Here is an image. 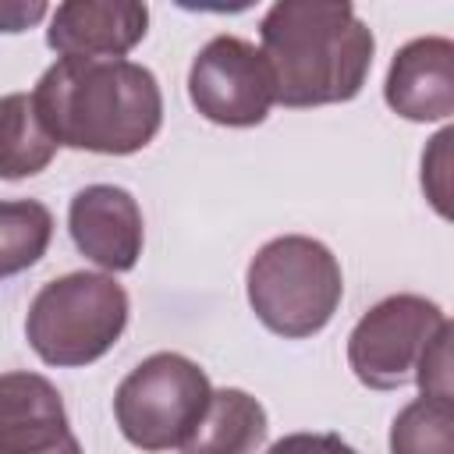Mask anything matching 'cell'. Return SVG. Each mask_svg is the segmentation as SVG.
Returning <instances> with one entry per match:
<instances>
[{
	"label": "cell",
	"mask_w": 454,
	"mask_h": 454,
	"mask_svg": "<svg viewBox=\"0 0 454 454\" xmlns=\"http://www.w3.org/2000/svg\"><path fill=\"white\" fill-rule=\"evenodd\" d=\"M35 114L57 145L131 156L163 124V92L149 67L124 57H60L32 89Z\"/></svg>",
	"instance_id": "cell-1"
},
{
	"label": "cell",
	"mask_w": 454,
	"mask_h": 454,
	"mask_svg": "<svg viewBox=\"0 0 454 454\" xmlns=\"http://www.w3.org/2000/svg\"><path fill=\"white\" fill-rule=\"evenodd\" d=\"M259 39L277 103L294 110L355 99L376 53L372 28L344 0H280L262 14Z\"/></svg>",
	"instance_id": "cell-2"
},
{
	"label": "cell",
	"mask_w": 454,
	"mask_h": 454,
	"mask_svg": "<svg viewBox=\"0 0 454 454\" xmlns=\"http://www.w3.org/2000/svg\"><path fill=\"white\" fill-rule=\"evenodd\" d=\"M245 291L255 319L266 330L287 340H301L333 319L344 298V273L323 241L284 234L252 255Z\"/></svg>",
	"instance_id": "cell-3"
},
{
	"label": "cell",
	"mask_w": 454,
	"mask_h": 454,
	"mask_svg": "<svg viewBox=\"0 0 454 454\" xmlns=\"http://www.w3.org/2000/svg\"><path fill=\"white\" fill-rule=\"evenodd\" d=\"M128 291L106 273H64L46 280L25 316L28 348L60 369L92 365L128 326Z\"/></svg>",
	"instance_id": "cell-4"
},
{
	"label": "cell",
	"mask_w": 454,
	"mask_h": 454,
	"mask_svg": "<svg viewBox=\"0 0 454 454\" xmlns=\"http://www.w3.org/2000/svg\"><path fill=\"white\" fill-rule=\"evenodd\" d=\"M213 387L199 362L177 351L142 358L114 394V419L138 450L181 447L206 411Z\"/></svg>",
	"instance_id": "cell-5"
},
{
	"label": "cell",
	"mask_w": 454,
	"mask_h": 454,
	"mask_svg": "<svg viewBox=\"0 0 454 454\" xmlns=\"http://www.w3.org/2000/svg\"><path fill=\"white\" fill-rule=\"evenodd\" d=\"M443 309L422 294H390L376 301L348 333V365L372 390H397L415 380L419 362L447 330Z\"/></svg>",
	"instance_id": "cell-6"
},
{
	"label": "cell",
	"mask_w": 454,
	"mask_h": 454,
	"mask_svg": "<svg viewBox=\"0 0 454 454\" xmlns=\"http://www.w3.org/2000/svg\"><path fill=\"white\" fill-rule=\"evenodd\" d=\"M188 96L213 124L255 128L277 103V85L259 46L238 35H216L188 67Z\"/></svg>",
	"instance_id": "cell-7"
},
{
	"label": "cell",
	"mask_w": 454,
	"mask_h": 454,
	"mask_svg": "<svg viewBox=\"0 0 454 454\" xmlns=\"http://www.w3.org/2000/svg\"><path fill=\"white\" fill-rule=\"evenodd\" d=\"M67 231L74 248L110 273L135 270L145 241L142 209L128 188L85 184L67 206Z\"/></svg>",
	"instance_id": "cell-8"
},
{
	"label": "cell",
	"mask_w": 454,
	"mask_h": 454,
	"mask_svg": "<svg viewBox=\"0 0 454 454\" xmlns=\"http://www.w3.org/2000/svg\"><path fill=\"white\" fill-rule=\"evenodd\" d=\"M383 99L404 121H447L454 114V43L443 35L404 43L390 60Z\"/></svg>",
	"instance_id": "cell-9"
},
{
	"label": "cell",
	"mask_w": 454,
	"mask_h": 454,
	"mask_svg": "<svg viewBox=\"0 0 454 454\" xmlns=\"http://www.w3.org/2000/svg\"><path fill=\"white\" fill-rule=\"evenodd\" d=\"M149 7L135 0H67L53 11L46 43L60 57H124L145 39Z\"/></svg>",
	"instance_id": "cell-10"
},
{
	"label": "cell",
	"mask_w": 454,
	"mask_h": 454,
	"mask_svg": "<svg viewBox=\"0 0 454 454\" xmlns=\"http://www.w3.org/2000/svg\"><path fill=\"white\" fill-rule=\"evenodd\" d=\"M57 387L39 372H0V454H43L67 436Z\"/></svg>",
	"instance_id": "cell-11"
},
{
	"label": "cell",
	"mask_w": 454,
	"mask_h": 454,
	"mask_svg": "<svg viewBox=\"0 0 454 454\" xmlns=\"http://www.w3.org/2000/svg\"><path fill=\"white\" fill-rule=\"evenodd\" d=\"M266 429V408L252 394L223 387L209 394L206 411L181 443V454H255Z\"/></svg>",
	"instance_id": "cell-12"
},
{
	"label": "cell",
	"mask_w": 454,
	"mask_h": 454,
	"mask_svg": "<svg viewBox=\"0 0 454 454\" xmlns=\"http://www.w3.org/2000/svg\"><path fill=\"white\" fill-rule=\"evenodd\" d=\"M57 156L53 135L43 128L32 92L0 96V177L21 181L50 167Z\"/></svg>",
	"instance_id": "cell-13"
},
{
	"label": "cell",
	"mask_w": 454,
	"mask_h": 454,
	"mask_svg": "<svg viewBox=\"0 0 454 454\" xmlns=\"http://www.w3.org/2000/svg\"><path fill=\"white\" fill-rule=\"evenodd\" d=\"M53 238V213L35 199H0V277L35 266Z\"/></svg>",
	"instance_id": "cell-14"
},
{
	"label": "cell",
	"mask_w": 454,
	"mask_h": 454,
	"mask_svg": "<svg viewBox=\"0 0 454 454\" xmlns=\"http://www.w3.org/2000/svg\"><path fill=\"white\" fill-rule=\"evenodd\" d=\"M390 454H454L450 397L422 394L408 401L390 426Z\"/></svg>",
	"instance_id": "cell-15"
},
{
	"label": "cell",
	"mask_w": 454,
	"mask_h": 454,
	"mask_svg": "<svg viewBox=\"0 0 454 454\" xmlns=\"http://www.w3.org/2000/svg\"><path fill=\"white\" fill-rule=\"evenodd\" d=\"M415 383L422 387V394L450 397V326L440 330V337L433 340V348H429L426 358L419 362Z\"/></svg>",
	"instance_id": "cell-16"
},
{
	"label": "cell",
	"mask_w": 454,
	"mask_h": 454,
	"mask_svg": "<svg viewBox=\"0 0 454 454\" xmlns=\"http://www.w3.org/2000/svg\"><path fill=\"white\" fill-rule=\"evenodd\" d=\"M266 454H358L337 433H287Z\"/></svg>",
	"instance_id": "cell-17"
},
{
	"label": "cell",
	"mask_w": 454,
	"mask_h": 454,
	"mask_svg": "<svg viewBox=\"0 0 454 454\" xmlns=\"http://www.w3.org/2000/svg\"><path fill=\"white\" fill-rule=\"evenodd\" d=\"M46 4L32 0V4H0V32H25L28 25H35L39 18H46Z\"/></svg>",
	"instance_id": "cell-18"
},
{
	"label": "cell",
	"mask_w": 454,
	"mask_h": 454,
	"mask_svg": "<svg viewBox=\"0 0 454 454\" xmlns=\"http://www.w3.org/2000/svg\"><path fill=\"white\" fill-rule=\"evenodd\" d=\"M43 454H82V443H78V436H74V433H67L57 447H50V450H43Z\"/></svg>",
	"instance_id": "cell-19"
}]
</instances>
